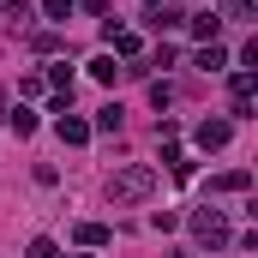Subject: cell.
I'll list each match as a JSON object with an SVG mask.
<instances>
[{
  "label": "cell",
  "mask_w": 258,
  "mask_h": 258,
  "mask_svg": "<svg viewBox=\"0 0 258 258\" xmlns=\"http://www.w3.org/2000/svg\"><path fill=\"white\" fill-rule=\"evenodd\" d=\"M30 18H36V0H6V24H12V36L30 30Z\"/></svg>",
  "instance_id": "obj_9"
},
{
  "label": "cell",
  "mask_w": 258,
  "mask_h": 258,
  "mask_svg": "<svg viewBox=\"0 0 258 258\" xmlns=\"http://www.w3.org/2000/svg\"><path fill=\"white\" fill-rule=\"evenodd\" d=\"M102 36H108V42H114V54H120V60H138V48H144V42H138V36H132V30H120V24H114V18H108V24H102Z\"/></svg>",
  "instance_id": "obj_5"
},
{
  "label": "cell",
  "mask_w": 258,
  "mask_h": 258,
  "mask_svg": "<svg viewBox=\"0 0 258 258\" xmlns=\"http://www.w3.org/2000/svg\"><path fill=\"white\" fill-rule=\"evenodd\" d=\"M36 12H48V18H66V12H72V0H36Z\"/></svg>",
  "instance_id": "obj_20"
},
{
  "label": "cell",
  "mask_w": 258,
  "mask_h": 258,
  "mask_svg": "<svg viewBox=\"0 0 258 258\" xmlns=\"http://www.w3.org/2000/svg\"><path fill=\"white\" fill-rule=\"evenodd\" d=\"M246 186H252V174H246V168H228V174H216V180H210V192H246Z\"/></svg>",
  "instance_id": "obj_12"
},
{
  "label": "cell",
  "mask_w": 258,
  "mask_h": 258,
  "mask_svg": "<svg viewBox=\"0 0 258 258\" xmlns=\"http://www.w3.org/2000/svg\"><path fill=\"white\" fill-rule=\"evenodd\" d=\"M72 6H84V12H96V18H108V6H102V0H72Z\"/></svg>",
  "instance_id": "obj_21"
},
{
  "label": "cell",
  "mask_w": 258,
  "mask_h": 258,
  "mask_svg": "<svg viewBox=\"0 0 258 258\" xmlns=\"http://www.w3.org/2000/svg\"><path fill=\"white\" fill-rule=\"evenodd\" d=\"M186 24H192V36H198V42H222V18L198 12V18H186Z\"/></svg>",
  "instance_id": "obj_13"
},
{
  "label": "cell",
  "mask_w": 258,
  "mask_h": 258,
  "mask_svg": "<svg viewBox=\"0 0 258 258\" xmlns=\"http://www.w3.org/2000/svg\"><path fill=\"white\" fill-rule=\"evenodd\" d=\"M24 258H60V252H54V240H48V234H36V240L24 246Z\"/></svg>",
  "instance_id": "obj_18"
},
{
  "label": "cell",
  "mask_w": 258,
  "mask_h": 258,
  "mask_svg": "<svg viewBox=\"0 0 258 258\" xmlns=\"http://www.w3.org/2000/svg\"><path fill=\"white\" fill-rule=\"evenodd\" d=\"M72 234H78V246H90V252H96V246H108V240H114V228H108V222H78V228H72Z\"/></svg>",
  "instance_id": "obj_8"
},
{
  "label": "cell",
  "mask_w": 258,
  "mask_h": 258,
  "mask_svg": "<svg viewBox=\"0 0 258 258\" xmlns=\"http://www.w3.org/2000/svg\"><path fill=\"white\" fill-rule=\"evenodd\" d=\"M228 138H234V120H204L198 126V150H222Z\"/></svg>",
  "instance_id": "obj_6"
},
{
  "label": "cell",
  "mask_w": 258,
  "mask_h": 258,
  "mask_svg": "<svg viewBox=\"0 0 258 258\" xmlns=\"http://www.w3.org/2000/svg\"><path fill=\"white\" fill-rule=\"evenodd\" d=\"M150 24H156V30H180V24H186V12H180V6H156V12H150Z\"/></svg>",
  "instance_id": "obj_17"
},
{
  "label": "cell",
  "mask_w": 258,
  "mask_h": 258,
  "mask_svg": "<svg viewBox=\"0 0 258 258\" xmlns=\"http://www.w3.org/2000/svg\"><path fill=\"white\" fill-rule=\"evenodd\" d=\"M156 6H168V0H144V12H156Z\"/></svg>",
  "instance_id": "obj_22"
},
{
  "label": "cell",
  "mask_w": 258,
  "mask_h": 258,
  "mask_svg": "<svg viewBox=\"0 0 258 258\" xmlns=\"http://www.w3.org/2000/svg\"><path fill=\"white\" fill-rule=\"evenodd\" d=\"M72 258H84V252H72Z\"/></svg>",
  "instance_id": "obj_23"
},
{
  "label": "cell",
  "mask_w": 258,
  "mask_h": 258,
  "mask_svg": "<svg viewBox=\"0 0 258 258\" xmlns=\"http://www.w3.org/2000/svg\"><path fill=\"white\" fill-rule=\"evenodd\" d=\"M12 132H18V138H30V132H36V114H30V108H18V114H12Z\"/></svg>",
  "instance_id": "obj_19"
},
{
  "label": "cell",
  "mask_w": 258,
  "mask_h": 258,
  "mask_svg": "<svg viewBox=\"0 0 258 258\" xmlns=\"http://www.w3.org/2000/svg\"><path fill=\"white\" fill-rule=\"evenodd\" d=\"M54 138H60V144H90V120H78V114L66 108L60 120H54Z\"/></svg>",
  "instance_id": "obj_4"
},
{
  "label": "cell",
  "mask_w": 258,
  "mask_h": 258,
  "mask_svg": "<svg viewBox=\"0 0 258 258\" xmlns=\"http://www.w3.org/2000/svg\"><path fill=\"white\" fill-rule=\"evenodd\" d=\"M252 90H258V78L246 72V66H240V72L228 78V102H234V120H246V114H252Z\"/></svg>",
  "instance_id": "obj_3"
},
{
  "label": "cell",
  "mask_w": 258,
  "mask_h": 258,
  "mask_svg": "<svg viewBox=\"0 0 258 258\" xmlns=\"http://www.w3.org/2000/svg\"><path fill=\"white\" fill-rule=\"evenodd\" d=\"M42 84H54V96L72 102V66H48V78H42Z\"/></svg>",
  "instance_id": "obj_16"
},
{
  "label": "cell",
  "mask_w": 258,
  "mask_h": 258,
  "mask_svg": "<svg viewBox=\"0 0 258 258\" xmlns=\"http://www.w3.org/2000/svg\"><path fill=\"white\" fill-rule=\"evenodd\" d=\"M120 72H126V66H114V54H96V60H90V78H96V84H114Z\"/></svg>",
  "instance_id": "obj_15"
},
{
  "label": "cell",
  "mask_w": 258,
  "mask_h": 258,
  "mask_svg": "<svg viewBox=\"0 0 258 258\" xmlns=\"http://www.w3.org/2000/svg\"><path fill=\"white\" fill-rule=\"evenodd\" d=\"M162 162H168V174H174V180H192V162H186V150H180V144H162Z\"/></svg>",
  "instance_id": "obj_11"
},
{
  "label": "cell",
  "mask_w": 258,
  "mask_h": 258,
  "mask_svg": "<svg viewBox=\"0 0 258 258\" xmlns=\"http://www.w3.org/2000/svg\"><path fill=\"white\" fill-rule=\"evenodd\" d=\"M120 120H126V108H120V102H108V108H96L90 132H120Z\"/></svg>",
  "instance_id": "obj_14"
},
{
  "label": "cell",
  "mask_w": 258,
  "mask_h": 258,
  "mask_svg": "<svg viewBox=\"0 0 258 258\" xmlns=\"http://www.w3.org/2000/svg\"><path fill=\"white\" fill-rule=\"evenodd\" d=\"M192 240H198V246H210V252H222V246L234 240V228H228V210H216V204L192 210Z\"/></svg>",
  "instance_id": "obj_2"
},
{
  "label": "cell",
  "mask_w": 258,
  "mask_h": 258,
  "mask_svg": "<svg viewBox=\"0 0 258 258\" xmlns=\"http://www.w3.org/2000/svg\"><path fill=\"white\" fill-rule=\"evenodd\" d=\"M150 192H156V168L150 162H132V168H120L108 180V204H144Z\"/></svg>",
  "instance_id": "obj_1"
},
{
  "label": "cell",
  "mask_w": 258,
  "mask_h": 258,
  "mask_svg": "<svg viewBox=\"0 0 258 258\" xmlns=\"http://www.w3.org/2000/svg\"><path fill=\"white\" fill-rule=\"evenodd\" d=\"M192 66H204V72H222V66H228V48H222V42H204V48L192 54Z\"/></svg>",
  "instance_id": "obj_10"
},
{
  "label": "cell",
  "mask_w": 258,
  "mask_h": 258,
  "mask_svg": "<svg viewBox=\"0 0 258 258\" xmlns=\"http://www.w3.org/2000/svg\"><path fill=\"white\" fill-rule=\"evenodd\" d=\"M252 12H258V0H216V18L222 24H252Z\"/></svg>",
  "instance_id": "obj_7"
}]
</instances>
